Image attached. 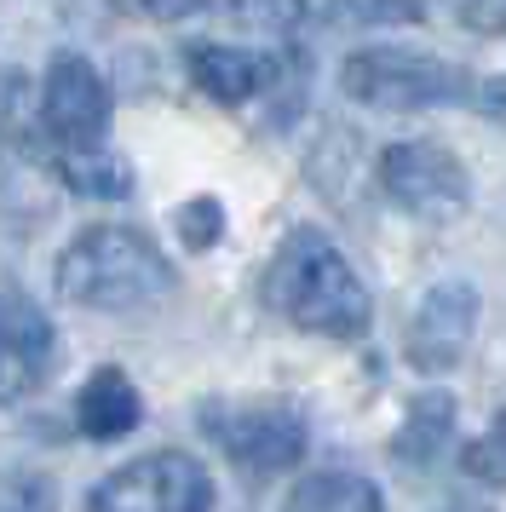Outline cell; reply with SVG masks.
Returning <instances> with one entry per match:
<instances>
[{
  "label": "cell",
  "instance_id": "1",
  "mask_svg": "<svg viewBox=\"0 0 506 512\" xmlns=\"http://www.w3.org/2000/svg\"><path fill=\"white\" fill-rule=\"evenodd\" d=\"M265 305L276 317H288L294 328L328 334V340H357L374 323L368 288L357 282L351 259L311 225L288 231L282 248L271 254V265H265Z\"/></svg>",
  "mask_w": 506,
  "mask_h": 512
},
{
  "label": "cell",
  "instance_id": "2",
  "mask_svg": "<svg viewBox=\"0 0 506 512\" xmlns=\"http://www.w3.org/2000/svg\"><path fill=\"white\" fill-rule=\"evenodd\" d=\"M52 288L58 300L87 305V311H144L173 294V265L144 231L92 225L58 254Z\"/></svg>",
  "mask_w": 506,
  "mask_h": 512
},
{
  "label": "cell",
  "instance_id": "3",
  "mask_svg": "<svg viewBox=\"0 0 506 512\" xmlns=\"http://www.w3.org/2000/svg\"><path fill=\"white\" fill-rule=\"evenodd\" d=\"M340 87L368 110H443L478 104V75L414 47H363L340 64Z\"/></svg>",
  "mask_w": 506,
  "mask_h": 512
},
{
  "label": "cell",
  "instance_id": "4",
  "mask_svg": "<svg viewBox=\"0 0 506 512\" xmlns=\"http://www.w3.org/2000/svg\"><path fill=\"white\" fill-rule=\"evenodd\" d=\"M87 512H213V478L179 449L127 461L87 495Z\"/></svg>",
  "mask_w": 506,
  "mask_h": 512
},
{
  "label": "cell",
  "instance_id": "5",
  "mask_svg": "<svg viewBox=\"0 0 506 512\" xmlns=\"http://www.w3.org/2000/svg\"><path fill=\"white\" fill-rule=\"evenodd\" d=\"M380 190H386L397 208L426 213V219H449V213L466 208V167H460L455 150H443L432 139H409V144H391L380 156Z\"/></svg>",
  "mask_w": 506,
  "mask_h": 512
},
{
  "label": "cell",
  "instance_id": "6",
  "mask_svg": "<svg viewBox=\"0 0 506 512\" xmlns=\"http://www.w3.org/2000/svg\"><path fill=\"white\" fill-rule=\"evenodd\" d=\"M41 121L64 150H98L110 133V87L87 58L58 52L41 81Z\"/></svg>",
  "mask_w": 506,
  "mask_h": 512
},
{
  "label": "cell",
  "instance_id": "7",
  "mask_svg": "<svg viewBox=\"0 0 506 512\" xmlns=\"http://www.w3.org/2000/svg\"><path fill=\"white\" fill-rule=\"evenodd\" d=\"M207 432L219 438L236 466L248 472H288L294 461H305V415L288 409V403H253V409H230V415H207Z\"/></svg>",
  "mask_w": 506,
  "mask_h": 512
},
{
  "label": "cell",
  "instance_id": "8",
  "mask_svg": "<svg viewBox=\"0 0 506 512\" xmlns=\"http://www.w3.org/2000/svg\"><path fill=\"white\" fill-rule=\"evenodd\" d=\"M478 311H483V294L472 288L466 277H443L420 300V311H414L409 323V363L426 374H443L460 363V351L472 346V328H478Z\"/></svg>",
  "mask_w": 506,
  "mask_h": 512
},
{
  "label": "cell",
  "instance_id": "9",
  "mask_svg": "<svg viewBox=\"0 0 506 512\" xmlns=\"http://www.w3.org/2000/svg\"><path fill=\"white\" fill-rule=\"evenodd\" d=\"M52 323L23 288L0 282V403H18L52 369Z\"/></svg>",
  "mask_w": 506,
  "mask_h": 512
},
{
  "label": "cell",
  "instance_id": "10",
  "mask_svg": "<svg viewBox=\"0 0 506 512\" xmlns=\"http://www.w3.org/2000/svg\"><path fill=\"white\" fill-rule=\"evenodd\" d=\"M184 64H190V81L213 104H248L253 93L271 87L276 75V58H259L248 47H225V41H190Z\"/></svg>",
  "mask_w": 506,
  "mask_h": 512
},
{
  "label": "cell",
  "instance_id": "11",
  "mask_svg": "<svg viewBox=\"0 0 506 512\" xmlns=\"http://www.w3.org/2000/svg\"><path fill=\"white\" fill-rule=\"evenodd\" d=\"M138 420H144V397L121 369H92V380L75 392V426L98 443L127 438Z\"/></svg>",
  "mask_w": 506,
  "mask_h": 512
},
{
  "label": "cell",
  "instance_id": "12",
  "mask_svg": "<svg viewBox=\"0 0 506 512\" xmlns=\"http://www.w3.org/2000/svg\"><path fill=\"white\" fill-rule=\"evenodd\" d=\"M449 438H455V397L449 392H426V397H414L409 403V420L397 426L391 455H397L403 466H426Z\"/></svg>",
  "mask_w": 506,
  "mask_h": 512
},
{
  "label": "cell",
  "instance_id": "13",
  "mask_svg": "<svg viewBox=\"0 0 506 512\" xmlns=\"http://www.w3.org/2000/svg\"><path fill=\"white\" fill-rule=\"evenodd\" d=\"M282 512H386V507H380V489L357 472H311L288 495Z\"/></svg>",
  "mask_w": 506,
  "mask_h": 512
},
{
  "label": "cell",
  "instance_id": "14",
  "mask_svg": "<svg viewBox=\"0 0 506 512\" xmlns=\"http://www.w3.org/2000/svg\"><path fill=\"white\" fill-rule=\"evenodd\" d=\"M58 179L69 190H81V196H110V202L133 196V173L115 156H104V150H69L64 162H58Z\"/></svg>",
  "mask_w": 506,
  "mask_h": 512
},
{
  "label": "cell",
  "instance_id": "15",
  "mask_svg": "<svg viewBox=\"0 0 506 512\" xmlns=\"http://www.w3.org/2000/svg\"><path fill=\"white\" fill-rule=\"evenodd\" d=\"M460 472H472V478L489 484V489H506V409L483 438H472L460 449Z\"/></svg>",
  "mask_w": 506,
  "mask_h": 512
},
{
  "label": "cell",
  "instance_id": "16",
  "mask_svg": "<svg viewBox=\"0 0 506 512\" xmlns=\"http://www.w3.org/2000/svg\"><path fill=\"white\" fill-rule=\"evenodd\" d=\"M173 225H179L184 248H196V254H202V248H213V242L225 236V208H219L213 196H190V202L173 213Z\"/></svg>",
  "mask_w": 506,
  "mask_h": 512
},
{
  "label": "cell",
  "instance_id": "17",
  "mask_svg": "<svg viewBox=\"0 0 506 512\" xmlns=\"http://www.w3.org/2000/svg\"><path fill=\"white\" fill-rule=\"evenodd\" d=\"M23 116H29V75L23 70H0V150L18 139Z\"/></svg>",
  "mask_w": 506,
  "mask_h": 512
},
{
  "label": "cell",
  "instance_id": "18",
  "mask_svg": "<svg viewBox=\"0 0 506 512\" xmlns=\"http://www.w3.org/2000/svg\"><path fill=\"white\" fill-rule=\"evenodd\" d=\"M0 512H58L46 478H0Z\"/></svg>",
  "mask_w": 506,
  "mask_h": 512
},
{
  "label": "cell",
  "instance_id": "19",
  "mask_svg": "<svg viewBox=\"0 0 506 512\" xmlns=\"http://www.w3.org/2000/svg\"><path fill=\"white\" fill-rule=\"evenodd\" d=\"M460 24L466 29H506V6H460Z\"/></svg>",
  "mask_w": 506,
  "mask_h": 512
}]
</instances>
